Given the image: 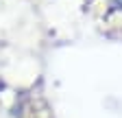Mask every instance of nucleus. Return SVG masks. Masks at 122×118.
I'll return each instance as SVG.
<instances>
[{
  "label": "nucleus",
  "instance_id": "nucleus-1",
  "mask_svg": "<svg viewBox=\"0 0 122 118\" xmlns=\"http://www.w3.org/2000/svg\"><path fill=\"white\" fill-rule=\"evenodd\" d=\"M120 2H122V0H120Z\"/></svg>",
  "mask_w": 122,
  "mask_h": 118
}]
</instances>
